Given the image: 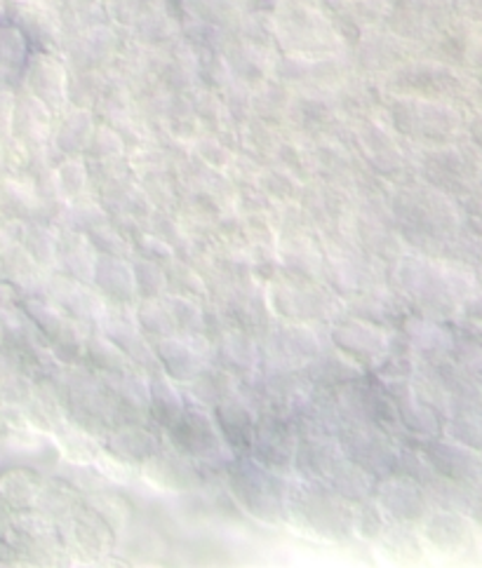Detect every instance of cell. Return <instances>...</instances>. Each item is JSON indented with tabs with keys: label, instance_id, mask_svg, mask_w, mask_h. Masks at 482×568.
<instances>
[{
	"label": "cell",
	"instance_id": "6da1fadb",
	"mask_svg": "<svg viewBox=\"0 0 482 568\" xmlns=\"http://www.w3.org/2000/svg\"><path fill=\"white\" fill-rule=\"evenodd\" d=\"M29 57L27 36L14 24L0 22V85L12 83V78L24 69Z\"/></svg>",
	"mask_w": 482,
	"mask_h": 568
}]
</instances>
